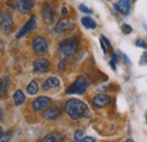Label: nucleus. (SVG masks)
Masks as SVG:
<instances>
[{"label": "nucleus", "instance_id": "1", "mask_svg": "<svg viewBox=\"0 0 147 142\" xmlns=\"http://www.w3.org/2000/svg\"><path fill=\"white\" fill-rule=\"evenodd\" d=\"M65 111L74 120L90 116V109H88L87 105L84 102H82L79 99H75V98L66 103Z\"/></svg>", "mask_w": 147, "mask_h": 142}, {"label": "nucleus", "instance_id": "2", "mask_svg": "<svg viewBox=\"0 0 147 142\" xmlns=\"http://www.w3.org/2000/svg\"><path fill=\"white\" fill-rule=\"evenodd\" d=\"M78 38L77 37H70L67 40H63L60 44H59V53L61 54L63 58L67 56H71L78 46Z\"/></svg>", "mask_w": 147, "mask_h": 142}, {"label": "nucleus", "instance_id": "3", "mask_svg": "<svg viewBox=\"0 0 147 142\" xmlns=\"http://www.w3.org/2000/svg\"><path fill=\"white\" fill-rule=\"evenodd\" d=\"M87 80L84 77H78L73 84L66 89V94L67 95H73V94H77V95H83L86 89H87Z\"/></svg>", "mask_w": 147, "mask_h": 142}, {"label": "nucleus", "instance_id": "4", "mask_svg": "<svg viewBox=\"0 0 147 142\" xmlns=\"http://www.w3.org/2000/svg\"><path fill=\"white\" fill-rule=\"evenodd\" d=\"M32 45H33V50H34V52L38 55H43V54H45L48 52V42H47V40L44 38V37H42V36H36L34 40H33V43H32Z\"/></svg>", "mask_w": 147, "mask_h": 142}, {"label": "nucleus", "instance_id": "5", "mask_svg": "<svg viewBox=\"0 0 147 142\" xmlns=\"http://www.w3.org/2000/svg\"><path fill=\"white\" fill-rule=\"evenodd\" d=\"M14 26V15L13 11H6L1 17V29L3 33L8 34Z\"/></svg>", "mask_w": 147, "mask_h": 142}, {"label": "nucleus", "instance_id": "6", "mask_svg": "<svg viewBox=\"0 0 147 142\" xmlns=\"http://www.w3.org/2000/svg\"><path fill=\"white\" fill-rule=\"evenodd\" d=\"M35 28H36V18H35V16H32L28 19V21L22 27V29L18 32V34L16 35V37L17 38H22L23 36L27 35L28 33L33 32Z\"/></svg>", "mask_w": 147, "mask_h": 142}, {"label": "nucleus", "instance_id": "7", "mask_svg": "<svg viewBox=\"0 0 147 142\" xmlns=\"http://www.w3.org/2000/svg\"><path fill=\"white\" fill-rule=\"evenodd\" d=\"M51 102H52V100H51L50 97L40 96V97H37L36 99L33 102V109H34L35 112H40V111L47 108V107L51 104Z\"/></svg>", "mask_w": 147, "mask_h": 142}, {"label": "nucleus", "instance_id": "8", "mask_svg": "<svg viewBox=\"0 0 147 142\" xmlns=\"http://www.w3.org/2000/svg\"><path fill=\"white\" fill-rule=\"evenodd\" d=\"M35 6V0H17V9L22 14H28Z\"/></svg>", "mask_w": 147, "mask_h": 142}, {"label": "nucleus", "instance_id": "9", "mask_svg": "<svg viewBox=\"0 0 147 142\" xmlns=\"http://www.w3.org/2000/svg\"><path fill=\"white\" fill-rule=\"evenodd\" d=\"M110 97L105 94H100V95H96L93 99V105L95 108H102V107L107 106L109 103H110Z\"/></svg>", "mask_w": 147, "mask_h": 142}, {"label": "nucleus", "instance_id": "10", "mask_svg": "<svg viewBox=\"0 0 147 142\" xmlns=\"http://www.w3.org/2000/svg\"><path fill=\"white\" fill-rule=\"evenodd\" d=\"M74 28V24L71 23V20L69 19H61L57 23L55 27V31L57 33H63V32H67L69 29Z\"/></svg>", "mask_w": 147, "mask_h": 142}, {"label": "nucleus", "instance_id": "11", "mask_svg": "<svg viewBox=\"0 0 147 142\" xmlns=\"http://www.w3.org/2000/svg\"><path fill=\"white\" fill-rule=\"evenodd\" d=\"M42 17L45 23H52L55 19V11L48 3H44L42 7Z\"/></svg>", "mask_w": 147, "mask_h": 142}, {"label": "nucleus", "instance_id": "12", "mask_svg": "<svg viewBox=\"0 0 147 142\" xmlns=\"http://www.w3.org/2000/svg\"><path fill=\"white\" fill-rule=\"evenodd\" d=\"M33 68L36 72H44L50 69V62L45 59H37L36 61H34Z\"/></svg>", "mask_w": 147, "mask_h": 142}, {"label": "nucleus", "instance_id": "13", "mask_svg": "<svg viewBox=\"0 0 147 142\" xmlns=\"http://www.w3.org/2000/svg\"><path fill=\"white\" fill-rule=\"evenodd\" d=\"M114 9H117L119 13L123 15H128L130 11V0H119V2L113 5Z\"/></svg>", "mask_w": 147, "mask_h": 142}, {"label": "nucleus", "instance_id": "14", "mask_svg": "<svg viewBox=\"0 0 147 142\" xmlns=\"http://www.w3.org/2000/svg\"><path fill=\"white\" fill-rule=\"evenodd\" d=\"M60 113H61V111L58 107L49 108L43 113V119L48 120V121H52V120H55V119H58L60 116Z\"/></svg>", "mask_w": 147, "mask_h": 142}, {"label": "nucleus", "instance_id": "15", "mask_svg": "<svg viewBox=\"0 0 147 142\" xmlns=\"http://www.w3.org/2000/svg\"><path fill=\"white\" fill-rule=\"evenodd\" d=\"M59 85H60V80H59L58 78H55V77H50V78H48V79L42 84V89H44V90L53 89V88L59 87Z\"/></svg>", "mask_w": 147, "mask_h": 142}, {"label": "nucleus", "instance_id": "16", "mask_svg": "<svg viewBox=\"0 0 147 142\" xmlns=\"http://www.w3.org/2000/svg\"><path fill=\"white\" fill-rule=\"evenodd\" d=\"M8 87H9V78L8 77L0 78V98H3L8 95Z\"/></svg>", "mask_w": 147, "mask_h": 142}, {"label": "nucleus", "instance_id": "17", "mask_svg": "<svg viewBox=\"0 0 147 142\" xmlns=\"http://www.w3.org/2000/svg\"><path fill=\"white\" fill-rule=\"evenodd\" d=\"M44 142H58V141H62V135L58 132H52V133H49L44 139Z\"/></svg>", "mask_w": 147, "mask_h": 142}, {"label": "nucleus", "instance_id": "18", "mask_svg": "<svg viewBox=\"0 0 147 142\" xmlns=\"http://www.w3.org/2000/svg\"><path fill=\"white\" fill-rule=\"evenodd\" d=\"M25 102V95L22 90H16L14 94V103L16 106H20L23 103Z\"/></svg>", "mask_w": 147, "mask_h": 142}, {"label": "nucleus", "instance_id": "19", "mask_svg": "<svg viewBox=\"0 0 147 142\" xmlns=\"http://www.w3.org/2000/svg\"><path fill=\"white\" fill-rule=\"evenodd\" d=\"M82 24L87 29H95L96 28V23L91 17H83L82 18Z\"/></svg>", "mask_w": 147, "mask_h": 142}, {"label": "nucleus", "instance_id": "20", "mask_svg": "<svg viewBox=\"0 0 147 142\" xmlns=\"http://www.w3.org/2000/svg\"><path fill=\"white\" fill-rule=\"evenodd\" d=\"M37 91H38V85H37L36 81H31L30 84H28V86H27V88H26V92L28 94V95H31V96H33V95H35L37 94Z\"/></svg>", "mask_w": 147, "mask_h": 142}, {"label": "nucleus", "instance_id": "21", "mask_svg": "<svg viewBox=\"0 0 147 142\" xmlns=\"http://www.w3.org/2000/svg\"><path fill=\"white\" fill-rule=\"evenodd\" d=\"M83 138H84V132H83V130H77V131L75 132V134H74V140L77 142H80Z\"/></svg>", "mask_w": 147, "mask_h": 142}, {"label": "nucleus", "instance_id": "22", "mask_svg": "<svg viewBox=\"0 0 147 142\" xmlns=\"http://www.w3.org/2000/svg\"><path fill=\"white\" fill-rule=\"evenodd\" d=\"M136 46H138V48H142V49H144V50H146L147 49V43L143 40V38H138L137 41H136Z\"/></svg>", "mask_w": 147, "mask_h": 142}, {"label": "nucleus", "instance_id": "23", "mask_svg": "<svg viewBox=\"0 0 147 142\" xmlns=\"http://www.w3.org/2000/svg\"><path fill=\"white\" fill-rule=\"evenodd\" d=\"M121 29H122V33H123V34H126V35H128V34H130V33L132 32L131 26L128 25V24H123V25H122V27H121Z\"/></svg>", "mask_w": 147, "mask_h": 142}, {"label": "nucleus", "instance_id": "24", "mask_svg": "<svg viewBox=\"0 0 147 142\" xmlns=\"http://www.w3.org/2000/svg\"><path fill=\"white\" fill-rule=\"evenodd\" d=\"M11 137H13V133H11L10 131H9V132H6V133H3V134H2V137H1L0 141H3V142L9 141V140L11 139Z\"/></svg>", "mask_w": 147, "mask_h": 142}, {"label": "nucleus", "instance_id": "25", "mask_svg": "<svg viewBox=\"0 0 147 142\" xmlns=\"http://www.w3.org/2000/svg\"><path fill=\"white\" fill-rule=\"evenodd\" d=\"M79 10L82 11V13H85V14H92L93 11L88 8V7H86L85 5H79Z\"/></svg>", "mask_w": 147, "mask_h": 142}, {"label": "nucleus", "instance_id": "26", "mask_svg": "<svg viewBox=\"0 0 147 142\" xmlns=\"http://www.w3.org/2000/svg\"><path fill=\"white\" fill-rule=\"evenodd\" d=\"M6 5L13 9H17V1H14V0H7Z\"/></svg>", "mask_w": 147, "mask_h": 142}, {"label": "nucleus", "instance_id": "27", "mask_svg": "<svg viewBox=\"0 0 147 142\" xmlns=\"http://www.w3.org/2000/svg\"><path fill=\"white\" fill-rule=\"evenodd\" d=\"M120 56H121V59H122V61H123V62H125V63H126L127 66H130V64H131V61L129 60V59H128V56H127L126 54L123 53V52H120Z\"/></svg>", "mask_w": 147, "mask_h": 142}, {"label": "nucleus", "instance_id": "28", "mask_svg": "<svg viewBox=\"0 0 147 142\" xmlns=\"http://www.w3.org/2000/svg\"><path fill=\"white\" fill-rule=\"evenodd\" d=\"M100 43H101V48H102V50H103V53L107 54L108 53V46H107V44L103 42V40H102V38L100 40Z\"/></svg>", "mask_w": 147, "mask_h": 142}, {"label": "nucleus", "instance_id": "29", "mask_svg": "<svg viewBox=\"0 0 147 142\" xmlns=\"http://www.w3.org/2000/svg\"><path fill=\"white\" fill-rule=\"evenodd\" d=\"M94 141H96V139L93 138V137H84L80 142H94Z\"/></svg>", "mask_w": 147, "mask_h": 142}, {"label": "nucleus", "instance_id": "30", "mask_svg": "<svg viewBox=\"0 0 147 142\" xmlns=\"http://www.w3.org/2000/svg\"><path fill=\"white\" fill-rule=\"evenodd\" d=\"M101 38H102V40H103V42H104V43L107 44L108 49H111V43H110V41H109V40H108V38H107V37H105L104 35H101Z\"/></svg>", "mask_w": 147, "mask_h": 142}, {"label": "nucleus", "instance_id": "31", "mask_svg": "<svg viewBox=\"0 0 147 142\" xmlns=\"http://www.w3.org/2000/svg\"><path fill=\"white\" fill-rule=\"evenodd\" d=\"M59 69H60V70H63V69H65V61H61V62L59 63Z\"/></svg>", "mask_w": 147, "mask_h": 142}, {"label": "nucleus", "instance_id": "32", "mask_svg": "<svg viewBox=\"0 0 147 142\" xmlns=\"http://www.w3.org/2000/svg\"><path fill=\"white\" fill-rule=\"evenodd\" d=\"M147 55H143V58H142V60H140V63H146L147 62Z\"/></svg>", "mask_w": 147, "mask_h": 142}, {"label": "nucleus", "instance_id": "33", "mask_svg": "<svg viewBox=\"0 0 147 142\" xmlns=\"http://www.w3.org/2000/svg\"><path fill=\"white\" fill-rule=\"evenodd\" d=\"M68 14V9L66 7H62V15H67Z\"/></svg>", "mask_w": 147, "mask_h": 142}, {"label": "nucleus", "instance_id": "34", "mask_svg": "<svg viewBox=\"0 0 147 142\" xmlns=\"http://www.w3.org/2000/svg\"><path fill=\"white\" fill-rule=\"evenodd\" d=\"M2 50H3V43H1V42H0V53L2 52Z\"/></svg>", "mask_w": 147, "mask_h": 142}, {"label": "nucleus", "instance_id": "35", "mask_svg": "<svg viewBox=\"0 0 147 142\" xmlns=\"http://www.w3.org/2000/svg\"><path fill=\"white\" fill-rule=\"evenodd\" d=\"M2 117H3V111H2L1 108H0V120H1Z\"/></svg>", "mask_w": 147, "mask_h": 142}, {"label": "nucleus", "instance_id": "36", "mask_svg": "<svg viewBox=\"0 0 147 142\" xmlns=\"http://www.w3.org/2000/svg\"><path fill=\"white\" fill-rule=\"evenodd\" d=\"M2 134H3V131H2V129H1V126H0V139H1Z\"/></svg>", "mask_w": 147, "mask_h": 142}, {"label": "nucleus", "instance_id": "37", "mask_svg": "<svg viewBox=\"0 0 147 142\" xmlns=\"http://www.w3.org/2000/svg\"><path fill=\"white\" fill-rule=\"evenodd\" d=\"M146 122H147V115H146Z\"/></svg>", "mask_w": 147, "mask_h": 142}]
</instances>
